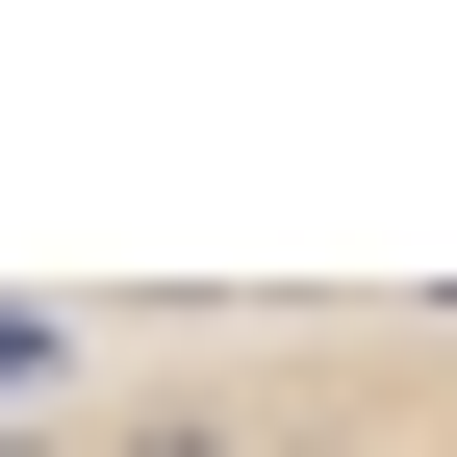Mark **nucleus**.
I'll list each match as a JSON object with an SVG mask.
<instances>
[{"label":"nucleus","instance_id":"1","mask_svg":"<svg viewBox=\"0 0 457 457\" xmlns=\"http://www.w3.org/2000/svg\"><path fill=\"white\" fill-rule=\"evenodd\" d=\"M0 457H457V279L0 305Z\"/></svg>","mask_w":457,"mask_h":457}]
</instances>
